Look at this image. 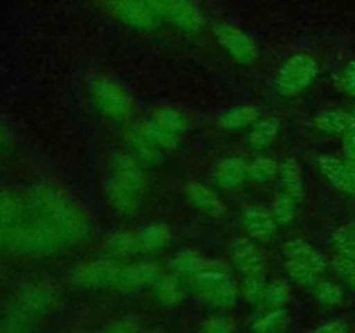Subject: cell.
I'll return each instance as SVG.
<instances>
[{"instance_id":"6da1fadb","label":"cell","mask_w":355,"mask_h":333,"mask_svg":"<svg viewBox=\"0 0 355 333\" xmlns=\"http://www.w3.org/2000/svg\"><path fill=\"white\" fill-rule=\"evenodd\" d=\"M44 210L51 219V225L66 241H82L90 232V221L85 208L68 193L47 187L40 193Z\"/></svg>"},{"instance_id":"7a4b0ae2","label":"cell","mask_w":355,"mask_h":333,"mask_svg":"<svg viewBox=\"0 0 355 333\" xmlns=\"http://www.w3.org/2000/svg\"><path fill=\"white\" fill-rule=\"evenodd\" d=\"M318 75L319 66L314 58L307 54H297L281 66L276 78L277 90L283 96H297V94L304 92L307 87H311Z\"/></svg>"},{"instance_id":"3957f363","label":"cell","mask_w":355,"mask_h":333,"mask_svg":"<svg viewBox=\"0 0 355 333\" xmlns=\"http://www.w3.org/2000/svg\"><path fill=\"white\" fill-rule=\"evenodd\" d=\"M121 266L113 260H92L78 264L71 271V281L82 288L116 287Z\"/></svg>"},{"instance_id":"277c9868","label":"cell","mask_w":355,"mask_h":333,"mask_svg":"<svg viewBox=\"0 0 355 333\" xmlns=\"http://www.w3.org/2000/svg\"><path fill=\"white\" fill-rule=\"evenodd\" d=\"M144 3L155 14L170 17L187 31H198L203 26V14L191 0H144Z\"/></svg>"},{"instance_id":"5b68a950","label":"cell","mask_w":355,"mask_h":333,"mask_svg":"<svg viewBox=\"0 0 355 333\" xmlns=\"http://www.w3.org/2000/svg\"><path fill=\"white\" fill-rule=\"evenodd\" d=\"M94 99L101 110L113 120L125 121L130 117V99L118 83L107 78H97L92 85Z\"/></svg>"},{"instance_id":"8992f818","label":"cell","mask_w":355,"mask_h":333,"mask_svg":"<svg viewBox=\"0 0 355 333\" xmlns=\"http://www.w3.org/2000/svg\"><path fill=\"white\" fill-rule=\"evenodd\" d=\"M214 33L217 37L218 44L236 59L241 62H250L257 58V45L245 31L232 24H217L214 28Z\"/></svg>"},{"instance_id":"52a82bcc","label":"cell","mask_w":355,"mask_h":333,"mask_svg":"<svg viewBox=\"0 0 355 333\" xmlns=\"http://www.w3.org/2000/svg\"><path fill=\"white\" fill-rule=\"evenodd\" d=\"M229 257L245 276H262L266 273L263 253L248 238L234 239L229 245Z\"/></svg>"},{"instance_id":"ba28073f","label":"cell","mask_w":355,"mask_h":333,"mask_svg":"<svg viewBox=\"0 0 355 333\" xmlns=\"http://www.w3.org/2000/svg\"><path fill=\"white\" fill-rule=\"evenodd\" d=\"M113 12L137 30H148L155 24L156 14L144 3V0H110Z\"/></svg>"},{"instance_id":"9c48e42d","label":"cell","mask_w":355,"mask_h":333,"mask_svg":"<svg viewBox=\"0 0 355 333\" xmlns=\"http://www.w3.org/2000/svg\"><path fill=\"white\" fill-rule=\"evenodd\" d=\"M162 276V267L158 262H139L132 266H121L120 276H118L116 288L132 290V288H141L146 284H153Z\"/></svg>"},{"instance_id":"30bf717a","label":"cell","mask_w":355,"mask_h":333,"mask_svg":"<svg viewBox=\"0 0 355 333\" xmlns=\"http://www.w3.org/2000/svg\"><path fill=\"white\" fill-rule=\"evenodd\" d=\"M114 180L125 186L127 189L144 196V191L148 182H146L144 170L139 165L137 158L130 155H120L114 160Z\"/></svg>"},{"instance_id":"8fae6325","label":"cell","mask_w":355,"mask_h":333,"mask_svg":"<svg viewBox=\"0 0 355 333\" xmlns=\"http://www.w3.org/2000/svg\"><path fill=\"white\" fill-rule=\"evenodd\" d=\"M318 169L321 170L322 176L336 187L342 193L355 196V187H354V179L352 172H350V166L347 162H342L336 156H319L318 158Z\"/></svg>"},{"instance_id":"7c38bea8","label":"cell","mask_w":355,"mask_h":333,"mask_svg":"<svg viewBox=\"0 0 355 333\" xmlns=\"http://www.w3.org/2000/svg\"><path fill=\"white\" fill-rule=\"evenodd\" d=\"M243 225L257 239H269L276 232V219L266 208L248 205L243 210Z\"/></svg>"},{"instance_id":"4fadbf2b","label":"cell","mask_w":355,"mask_h":333,"mask_svg":"<svg viewBox=\"0 0 355 333\" xmlns=\"http://www.w3.org/2000/svg\"><path fill=\"white\" fill-rule=\"evenodd\" d=\"M248 176V163L238 156H229V158L220 160L214 169V180L220 187L239 186Z\"/></svg>"},{"instance_id":"5bb4252c","label":"cell","mask_w":355,"mask_h":333,"mask_svg":"<svg viewBox=\"0 0 355 333\" xmlns=\"http://www.w3.org/2000/svg\"><path fill=\"white\" fill-rule=\"evenodd\" d=\"M283 253L286 259H293L298 260V262L307 264L318 274L322 273L326 266H328L326 257L319 250H315L311 243L304 241V239H290V241H286L283 245Z\"/></svg>"},{"instance_id":"9a60e30c","label":"cell","mask_w":355,"mask_h":333,"mask_svg":"<svg viewBox=\"0 0 355 333\" xmlns=\"http://www.w3.org/2000/svg\"><path fill=\"white\" fill-rule=\"evenodd\" d=\"M186 196L196 208L211 217H220L225 212L224 203L218 200L217 194L201 182H189L186 186Z\"/></svg>"},{"instance_id":"2e32d148","label":"cell","mask_w":355,"mask_h":333,"mask_svg":"<svg viewBox=\"0 0 355 333\" xmlns=\"http://www.w3.org/2000/svg\"><path fill=\"white\" fill-rule=\"evenodd\" d=\"M314 125L318 130L326 132V134L347 135L355 130V117L354 113H347V111L328 110L314 118Z\"/></svg>"},{"instance_id":"e0dca14e","label":"cell","mask_w":355,"mask_h":333,"mask_svg":"<svg viewBox=\"0 0 355 333\" xmlns=\"http://www.w3.org/2000/svg\"><path fill=\"white\" fill-rule=\"evenodd\" d=\"M106 196H107V201L111 203V207L123 215H130V214H135V212H139V208H141V203H142L141 194L127 189V187L121 186V184L114 179L107 180Z\"/></svg>"},{"instance_id":"ac0fdd59","label":"cell","mask_w":355,"mask_h":333,"mask_svg":"<svg viewBox=\"0 0 355 333\" xmlns=\"http://www.w3.org/2000/svg\"><path fill=\"white\" fill-rule=\"evenodd\" d=\"M137 232V241H139V250L141 253H149L156 252V250L163 248L166 243L170 241V228L165 224H148L144 228H141Z\"/></svg>"},{"instance_id":"d6986e66","label":"cell","mask_w":355,"mask_h":333,"mask_svg":"<svg viewBox=\"0 0 355 333\" xmlns=\"http://www.w3.org/2000/svg\"><path fill=\"white\" fill-rule=\"evenodd\" d=\"M210 262V259L203 257L200 252H196V250H182V252L173 255L170 267H172L173 273L179 274V276L193 278L196 276L198 273H201Z\"/></svg>"},{"instance_id":"ffe728a7","label":"cell","mask_w":355,"mask_h":333,"mask_svg":"<svg viewBox=\"0 0 355 333\" xmlns=\"http://www.w3.org/2000/svg\"><path fill=\"white\" fill-rule=\"evenodd\" d=\"M260 110L252 104H243V106L231 108L220 117V125L227 130H241L259 121Z\"/></svg>"},{"instance_id":"44dd1931","label":"cell","mask_w":355,"mask_h":333,"mask_svg":"<svg viewBox=\"0 0 355 333\" xmlns=\"http://www.w3.org/2000/svg\"><path fill=\"white\" fill-rule=\"evenodd\" d=\"M201 297H203L208 304L214 305V307L227 309V307H232V305H236V302H238L239 287L234 283L232 278H229V280L215 284V287L210 288V290L203 291Z\"/></svg>"},{"instance_id":"7402d4cb","label":"cell","mask_w":355,"mask_h":333,"mask_svg":"<svg viewBox=\"0 0 355 333\" xmlns=\"http://www.w3.org/2000/svg\"><path fill=\"white\" fill-rule=\"evenodd\" d=\"M279 173L281 180H283L284 193H288L290 196H293L295 200H300L304 198V177H302L300 165L297 163V160L288 158L284 160L279 165Z\"/></svg>"},{"instance_id":"603a6c76","label":"cell","mask_w":355,"mask_h":333,"mask_svg":"<svg viewBox=\"0 0 355 333\" xmlns=\"http://www.w3.org/2000/svg\"><path fill=\"white\" fill-rule=\"evenodd\" d=\"M107 250L114 257H132L141 253L137 241V232L135 231H114L111 232L106 241Z\"/></svg>"},{"instance_id":"cb8c5ba5","label":"cell","mask_w":355,"mask_h":333,"mask_svg":"<svg viewBox=\"0 0 355 333\" xmlns=\"http://www.w3.org/2000/svg\"><path fill=\"white\" fill-rule=\"evenodd\" d=\"M155 297L162 302L163 305H175L182 298V284L179 278L172 274L159 276L155 281Z\"/></svg>"},{"instance_id":"d4e9b609","label":"cell","mask_w":355,"mask_h":333,"mask_svg":"<svg viewBox=\"0 0 355 333\" xmlns=\"http://www.w3.org/2000/svg\"><path fill=\"white\" fill-rule=\"evenodd\" d=\"M229 278H231L229 271L225 269L222 264L214 262V260H211V262L208 264L201 273H198L196 276H193V284L198 290V293L201 295L203 291L210 290V288H214L215 284L222 283V281L229 280Z\"/></svg>"},{"instance_id":"484cf974","label":"cell","mask_w":355,"mask_h":333,"mask_svg":"<svg viewBox=\"0 0 355 333\" xmlns=\"http://www.w3.org/2000/svg\"><path fill=\"white\" fill-rule=\"evenodd\" d=\"M279 128L281 123L277 118H262V120H259L253 125L252 132H250V144L255 146V148H266L267 144H270V142L274 141V137L277 135Z\"/></svg>"},{"instance_id":"4316f807","label":"cell","mask_w":355,"mask_h":333,"mask_svg":"<svg viewBox=\"0 0 355 333\" xmlns=\"http://www.w3.org/2000/svg\"><path fill=\"white\" fill-rule=\"evenodd\" d=\"M139 130L153 142V144L158 146L159 149H172L179 144V135L173 134V132L166 130L165 127H162L159 123H156L155 120H148L141 125Z\"/></svg>"},{"instance_id":"83f0119b","label":"cell","mask_w":355,"mask_h":333,"mask_svg":"<svg viewBox=\"0 0 355 333\" xmlns=\"http://www.w3.org/2000/svg\"><path fill=\"white\" fill-rule=\"evenodd\" d=\"M153 120L156 121V123H159L162 127H165L166 130L173 132V134L180 135L184 130H186V117L182 114V111H179L177 108H172V106H163V108H158V110L155 111V114H153Z\"/></svg>"},{"instance_id":"f1b7e54d","label":"cell","mask_w":355,"mask_h":333,"mask_svg":"<svg viewBox=\"0 0 355 333\" xmlns=\"http://www.w3.org/2000/svg\"><path fill=\"white\" fill-rule=\"evenodd\" d=\"M128 142H130L132 151L135 153L139 160L148 163H155L159 158V148L153 144L141 130H135L128 135Z\"/></svg>"},{"instance_id":"f546056e","label":"cell","mask_w":355,"mask_h":333,"mask_svg":"<svg viewBox=\"0 0 355 333\" xmlns=\"http://www.w3.org/2000/svg\"><path fill=\"white\" fill-rule=\"evenodd\" d=\"M277 170H279V165L276 160L269 158V156H259L248 163V177L257 182H266V180L272 179Z\"/></svg>"},{"instance_id":"4dcf8cb0","label":"cell","mask_w":355,"mask_h":333,"mask_svg":"<svg viewBox=\"0 0 355 333\" xmlns=\"http://www.w3.org/2000/svg\"><path fill=\"white\" fill-rule=\"evenodd\" d=\"M284 269H286L290 280L302 284V287H311V284L315 283V278H318V273L311 266L293 259L284 260Z\"/></svg>"},{"instance_id":"1f68e13d","label":"cell","mask_w":355,"mask_h":333,"mask_svg":"<svg viewBox=\"0 0 355 333\" xmlns=\"http://www.w3.org/2000/svg\"><path fill=\"white\" fill-rule=\"evenodd\" d=\"M284 318H286V312H284L283 307L270 309V311L259 316V318L253 321L252 330L255 333H274L279 330L281 325H283Z\"/></svg>"},{"instance_id":"d6a6232c","label":"cell","mask_w":355,"mask_h":333,"mask_svg":"<svg viewBox=\"0 0 355 333\" xmlns=\"http://www.w3.org/2000/svg\"><path fill=\"white\" fill-rule=\"evenodd\" d=\"M272 215L277 224H290L297 215V200L288 193L279 194L272 203Z\"/></svg>"},{"instance_id":"836d02e7","label":"cell","mask_w":355,"mask_h":333,"mask_svg":"<svg viewBox=\"0 0 355 333\" xmlns=\"http://www.w3.org/2000/svg\"><path fill=\"white\" fill-rule=\"evenodd\" d=\"M333 245L338 250V255L352 259L355 262V234L350 225H343L333 232Z\"/></svg>"},{"instance_id":"e575fe53","label":"cell","mask_w":355,"mask_h":333,"mask_svg":"<svg viewBox=\"0 0 355 333\" xmlns=\"http://www.w3.org/2000/svg\"><path fill=\"white\" fill-rule=\"evenodd\" d=\"M267 283L262 276H245V281L241 283V293L248 298L250 302H266Z\"/></svg>"},{"instance_id":"d590c367","label":"cell","mask_w":355,"mask_h":333,"mask_svg":"<svg viewBox=\"0 0 355 333\" xmlns=\"http://www.w3.org/2000/svg\"><path fill=\"white\" fill-rule=\"evenodd\" d=\"M315 297L324 305H336L343 300V290L335 281H319L315 287Z\"/></svg>"},{"instance_id":"8d00e7d4","label":"cell","mask_w":355,"mask_h":333,"mask_svg":"<svg viewBox=\"0 0 355 333\" xmlns=\"http://www.w3.org/2000/svg\"><path fill=\"white\" fill-rule=\"evenodd\" d=\"M288 298H290V284H288L286 280H276L272 283H269L266 293V302L270 307H283L288 302Z\"/></svg>"},{"instance_id":"74e56055","label":"cell","mask_w":355,"mask_h":333,"mask_svg":"<svg viewBox=\"0 0 355 333\" xmlns=\"http://www.w3.org/2000/svg\"><path fill=\"white\" fill-rule=\"evenodd\" d=\"M333 269L338 274V278L342 281H345V284L349 288H352L355 291V262L352 259H347L343 255H336L333 259Z\"/></svg>"},{"instance_id":"f35d334b","label":"cell","mask_w":355,"mask_h":333,"mask_svg":"<svg viewBox=\"0 0 355 333\" xmlns=\"http://www.w3.org/2000/svg\"><path fill=\"white\" fill-rule=\"evenodd\" d=\"M201 333H234V325L225 316H210L201 325Z\"/></svg>"},{"instance_id":"ab89813d","label":"cell","mask_w":355,"mask_h":333,"mask_svg":"<svg viewBox=\"0 0 355 333\" xmlns=\"http://www.w3.org/2000/svg\"><path fill=\"white\" fill-rule=\"evenodd\" d=\"M343 90H345L349 96L355 97V61H350L345 66V71H343Z\"/></svg>"},{"instance_id":"60d3db41","label":"cell","mask_w":355,"mask_h":333,"mask_svg":"<svg viewBox=\"0 0 355 333\" xmlns=\"http://www.w3.org/2000/svg\"><path fill=\"white\" fill-rule=\"evenodd\" d=\"M349 332V326L343 321H329L324 325L318 326L315 330H312L311 333H347Z\"/></svg>"},{"instance_id":"b9f144b4","label":"cell","mask_w":355,"mask_h":333,"mask_svg":"<svg viewBox=\"0 0 355 333\" xmlns=\"http://www.w3.org/2000/svg\"><path fill=\"white\" fill-rule=\"evenodd\" d=\"M101 333H135V325L132 321H127V319H121V321L113 323V325L107 326L104 332Z\"/></svg>"},{"instance_id":"7bdbcfd3","label":"cell","mask_w":355,"mask_h":333,"mask_svg":"<svg viewBox=\"0 0 355 333\" xmlns=\"http://www.w3.org/2000/svg\"><path fill=\"white\" fill-rule=\"evenodd\" d=\"M343 151H345L347 162H355V130L347 134L343 139Z\"/></svg>"},{"instance_id":"ee69618b","label":"cell","mask_w":355,"mask_h":333,"mask_svg":"<svg viewBox=\"0 0 355 333\" xmlns=\"http://www.w3.org/2000/svg\"><path fill=\"white\" fill-rule=\"evenodd\" d=\"M350 166V172H352V179H354V187H355V162H347ZM355 198V196H354Z\"/></svg>"},{"instance_id":"f6af8a7d","label":"cell","mask_w":355,"mask_h":333,"mask_svg":"<svg viewBox=\"0 0 355 333\" xmlns=\"http://www.w3.org/2000/svg\"><path fill=\"white\" fill-rule=\"evenodd\" d=\"M350 228H352V231H354V234H355V222H352V224H350Z\"/></svg>"},{"instance_id":"bcb514c9","label":"cell","mask_w":355,"mask_h":333,"mask_svg":"<svg viewBox=\"0 0 355 333\" xmlns=\"http://www.w3.org/2000/svg\"><path fill=\"white\" fill-rule=\"evenodd\" d=\"M148 333H162V332H148Z\"/></svg>"},{"instance_id":"7dc6e473","label":"cell","mask_w":355,"mask_h":333,"mask_svg":"<svg viewBox=\"0 0 355 333\" xmlns=\"http://www.w3.org/2000/svg\"><path fill=\"white\" fill-rule=\"evenodd\" d=\"M352 113H354V117H355V106H354V111H352Z\"/></svg>"}]
</instances>
